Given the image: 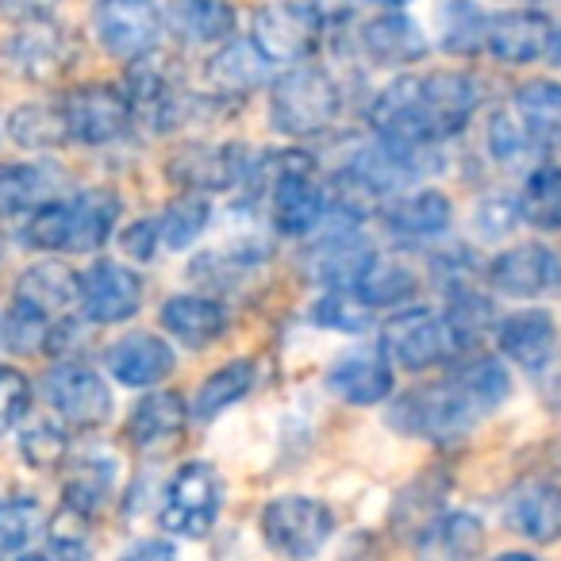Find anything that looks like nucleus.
I'll use <instances>...</instances> for the list:
<instances>
[{"mask_svg": "<svg viewBox=\"0 0 561 561\" xmlns=\"http://www.w3.org/2000/svg\"><path fill=\"white\" fill-rule=\"evenodd\" d=\"M496 561H542V558H535V553H527V550H507V553H500Z\"/></svg>", "mask_w": 561, "mask_h": 561, "instance_id": "864d4df0", "label": "nucleus"}, {"mask_svg": "<svg viewBox=\"0 0 561 561\" xmlns=\"http://www.w3.org/2000/svg\"><path fill=\"white\" fill-rule=\"evenodd\" d=\"M484 47L507 66H530L538 58L550 55L553 47V27L542 12H500L489 20V35H484Z\"/></svg>", "mask_w": 561, "mask_h": 561, "instance_id": "aec40b11", "label": "nucleus"}, {"mask_svg": "<svg viewBox=\"0 0 561 561\" xmlns=\"http://www.w3.org/2000/svg\"><path fill=\"white\" fill-rule=\"evenodd\" d=\"M4 62L12 73H20L24 81L35 85H55L70 73L73 58H78V43L66 27L50 24V20H35L24 24L9 43H4Z\"/></svg>", "mask_w": 561, "mask_h": 561, "instance_id": "9b49d317", "label": "nucleus"}, {"mask_svg": "<svg viewBox=\"0 0 561 561\" xmlns=\"http://www.w3.org/2000/svg\"><path fill=\"white\" fill-rule=\"evenodd\" d=\"M20 454L35 469H58L70 454V443H66V431L55 423H35L20 435Z\"/></svg>", "mask_w": 561, "mask_h": 561, "instance_id": "49530a36", "label": "nucleus"}, {"mask_svg": "<svg viewBox=\"0 0 561 561\" xmlns=\"http://www.w3.org/2000/svg\"><path fill=\"white\" fill-rule=\"evenodd\" d=\"M489 280H492V289L504 293V297L535 300V297H542L546 289L558 285V254L538 247V242L512 247L489 265Z\"/></svg>", "mask_w": 561, "mask_h": 561, "instance_id": "6ab92c4d", "label": "nucleus"}, {"mask_svg": "<svg viewBox=\"0 0 561 561\" xmlns=\"http://www.w3.org/2000/svg\"><path fill=\"white\" fill-rule=\"evenodd\" d=\"M454 381H458L461 389H466L469 397H473L477 404L484 408V415H489L492 408L504 404L507 392H512V377H507V369L500 366L496 358H469V362H461V369L454 374Z\"/></svg>", "mask_w": 561, "mask_h": 561, "instance_id": "79ce46f5", "label": "nucleus"}, {"mask_svg": "<svg viewBox=\"0 0 561 561\" xmlns=\"http://www.w3.org/2000/svg\"><path fill=\"white\" fill-rule=\"evenodd\" d=\"M247 185L270 201L280 234H312V227L328 216V188L316 181V162L305 150H273L254 158Z\"/></svg>", "mask_w": 561, "mask_h": 561, "instance_id": "f03ea898", "label": "nucleus"}, {"mask_svg": "<svg viewBox=\"0 0 561 561\" xmlns=\"http://www.w3.org/2000/svg\"><path fill=\"white\" fill-rule=\"evenodd\" d=\"M73 515V512H70ZM81 515H73V527L66 530V519H58L55 527H50V561H89V538L85 530H81Z\"/></svg>", "mask_w": 561, "mask_h": 561, "instance_id": "09e8293b", "label": "nucleus"}, {"mask_svg": "<svg viewBox=\"0 0 561 561\" xmlns=\"http://www.w3.org/2000/svg\"><path fill=\"white\" fill-rule=\"evenodd\" d=\"M481 89L461 70H435L423 78H400L369 108L377 139L392 147L427 150L458 135L477 112Z\"/></svg>", "mask_w": 561, "mask_h": 561, "instance_id": "f257e3e1", "label": "nucleus"}, {"mask_svg": "<svg viewBox=\"0 0 561 561\" xmlns=\"http://www.w3.org/2000/svg\"><path fill=\"white\" fill-rule=\"evenodd\" d=\"M523 4H535V0H523Z\"/></svg>", "mask_w": 561, "mask_h": 561, "instance_id": "13d9d810", "label": "nucleus"}, {"mask_svg": "<svg viewBox=\"0 0 561 561\" xmlns=\"http://www.w3.org/2000/svg\"><path fill=\"white\" fill-rule=\"evenodd\" d=\"M154 224H158V242H165L170 250H185V247H193L204 234V227L211 224V204L204 201L201 193H185L165 204V211Z\"/></svg>", "mask_w": 561, "mask_h": 561, "instance_id": "58836bf2", "label": "nucleus"}, {"mask_svg": "<svg viewBox=\"0 0 561 561\" xmlns=\"http://www.w3.org/2000/svg\"><path fill=\"white\" fill-rule=\"evenodd\" d=\"M339 108H343V89L323 66H293L289 73L273 81L270 119L280 135L308 139V135L328 131Z\"/></svg>", "mask_w": 561, "mask_h": 561, "instance_id": "7ed1b4c3", "label": "nucleus"}, {"mask_svg": "<svg viewBox=\"0 0 561 561\" xmlns=\"http://www.w3.org/2000/svg\"><path fill=\"white\" fill-rule=\"evenodd\" d=\"M481 415H484V408L477 404L454 377H446L443 385H431V389L404 392V397L389 408L392 427L415 438H431V443L461 438Z\"/></svg>", "mask_w": 561, "mask_h": 561, "instance_id": "20e7f679", "label": "nucleus"}, {"mask_svg": "<svg viewBox=\"0 0 561 561\" xmlns=\"http://www.w3.org/2000/svg\"><path fill=\"white\" fill-rule=\"evenodd\" d=\"M9 139L27 150H58L70 139L62 104H20V108H12Z\"/></svg>", "mask_w": 561, "mask_h": 561, "instance_id": "f704fd0d", "label": "nucleus"}, {"mask_svg": "<svg viewBox=\"0 0 561 561\" xmlns=\"http://www.w3.org/2000/svg\"><path fill=\"white\" fill-rule=\"evenodd\" d=\"M93 27L112 58L135 66L162 39V12L154 0H96Z\"/></svg>", "mask_w": 561, "mask_h": 561, "instance_id": "6e6552de", "label": "nucleus"}, {"mask_svg": "<svg viewBox=\"0 0 561 561\" xmlns=\"http://www.w3.org/2000/svg\"><path fill=\"white\" fill-rule=\"evenodd\" d=\"M66 219H70V254H89V250L104 247L119 219V196L108 188H85L73 201H66Z\"/></svg>", "mask_w": 561, "mask_h": 561, "instance_id": "c85d7f7f", "label": "nucleus"}, {"mask_svg": "<svg viewBox=\"0 0 561 561\" xmlns=\"http://www.w3.org/2000/svg\"><path fill=\"white\" fill-rule=\"evenodd\" d=\"M104 366H108V374L116 377L119 385L147 389V385H158L162 377L173 374V351L162 335L135 331V335H124L119 343L108 346Z\"/></svg>", "mask_w": 561, "mask_h": 561, "instance_id": "4be33fe9", "label": "nucleus"}, {"mask_svg": "<svg viewBox=\"0 0 561 561\" xmlns=\"http://www.w3.org/2000/svg\"><path fill=\"white\" fill-rule=\"evenodd\" d=\"M39 530V507L32 500H0V561L20 558Z\"/></svg>", "mask_w": 561, "mask_h": 561, "instance_id": "a18cd8bd", "label": "nucleus"}, {"mask_svg": "<svg viewBox=\"0 0 561 561\" xmlns=\"http://www.w3.org/2000/svg\"><path fill=\"white\" fill-rule=\"evenodd\" d=\"M55 173L47 165H0V211H32L55 201Z\"/></svg>", "mask_w": 561, "mask_h": 561, "instance_id": "e433bc0d", "label": "nucleus"}, {"mask_svg": "<svg viewBox=\"0 0 561 561\" xmlns=\"http://www.w3.org/2000/svg\"><path fill=\"white\" fill-rule=\"evenodd\" d=\"M328 385L339 400L358 408H374L381 400L392 397V362L385 358V351H369V346H358V351H346L343 358H335L328 374Z\"/></svg>", "mask_w": 561, "mask_h": 561, "instance_id": "a211bd4d", "label": "nucleus"}, {"mask_svg": "<svg viewBox=\"0 0 561 561\" xmlns=\"http://www.w3.org/2000/svg\"><path fill=\"white\" fill-rule=\"evenodd\" d=\"M139 305L142 280L127 265L101 257L81 273V312L93 323H124L139 312Z\"/></svg>", "mask_w": 561, "mask_h": 561, "instance_id": "4468645a", "label": "nucleus"}, {"mask_svg": "<svg viewBox=\"0 0 561 561\" xmlns=\"http://www.w3.org/2000/svg\"><path fill=\"white\" fill-rule=\"evenodd\" d=\"M377 254L358 231L343 227L331 231L328 239H320L305 257V270L312 280L328 285V289H358V280L374 270Z\"/></svg>", "mask_w": 561, "mask_h": 561, "instance_id": "dca6fc26", "label": "nucleus"}, {"mask_svg": "<svg viewBox=\"0 0 561 561\" xmlns=\"http://www.w3.org/2000/svg\"><path fill=\"white\" fill-rule=\"evenodd\" d=\"M12 561H50L47 553H20V558H12Z\"/></svg>", "mask_w": 561, "mask_h": 561, "instance_id": "6e6d98bb", "label": "nucleus"}, {"mask_svg": "<svg viewBox=\"0 0 561 561\" xmlns=\"http://www.w3.org/2000/svg\"><path fill=\"white\" fill-rule=\"evenodd\" d=\"M32 408V385L20 369L0 366V435L9 427H16L20 420L27 415Z\"/></svg>", "mask_w": 561, "mask_h": 561, "instance_id": "de8ad7c7", "label": "nucleus"}, {"mask_svg": "<svg viewBox=\"0 0 561 561\" xmlns=\"http://www.w3.org/2000/svg\"><path fill=\"white\" fill-rule=\"evenodd\" d=\"M381 351L392 366H404L412 374H420V369L446 362L458 346H454V335L443 316L427 312V308H404V312H397L385 323Z\"/></svg>", "mask_w": 561, "mask_h": 561, "instance_id": "9d476101", "label": "nucleus"}, {"mask_svg": "<svg viewBox=\"0 0 561 561\" xmlns=\"http://www.w3.org/2000/svg\"><path fill=\"white\" fill-rule=\"evenodd\" d=\"M558 285H561V257H558Z\"/></svg>", "mask_w": 561, "mask_h": 561, "instance_id": "4d7b16f0", "label": "nucleus"}, {"mask_svg": "<svg viewBox=\"0 0 561 561\" xmlns=\"http://www.w3.org/2000/svg\"><path fill=\"white\" fill-rule=\"evenodd\" d=\"M519 219H527L538 231H561V170L538 165L519 193Z\"/></svg>", "mask_w": 561, "mask_h": 561, "instance_id": "c9c22d12", "label": "nucleus"}, {"mask_svg": "<svg viewBox=\"0 0 561 561\" xmlns=\"http://www.w3.org/2000/svg\"><path fill=\"white\" fill-rule=\"evenodd\" d=\"M489 35V16L481 12V4L473 0H446L438 12V43L454 55H473L484 47Z\"/></svg>", "mask_w": 561, "mask_h": 561, "instance_id": "4c0bfd02", "label": "nucleus"}, {"mask_svg": "<svg viewBox=\"0 0 561 561\" xmlns=\"http://www.w3.org/2000/svg\"><path fill=\"white\" fill-rule=\"evenodd\" d=\"M127 104H131V116L147 119L150 131H173L193 112V96L181 93V85L162 66H147V58L131 66Z\"/></svg>", "mask_w": 561, "mask_h": 561, "instance_id": "2eb2a0df", "label": "nucleus"}, {"mask_svg": "<svg viewBox=\"0 0 561 561\" xmlns=\"http://www.w3.org/2000/svg\"><path fill=\"white\" fill-rule=\"evenodd\" d=\"M162 328L170 331L178 343L188 351H204V346L219 343L227 331V308L216 297H193L181 293L162 305Z\"/></svg>", "mask_w": 561, "mask_h": 561, "instance_id": "bb28decb", "label": "nucleus"}, {"mask_svg": "<svg viewBox=\"0 0 561 561\" xmlns=\"http://www.w3.org/2000/svg\"><path fill=\"white\" fill-rule=\"evenodd\" d=\"M119 561H181L178 550H173V542H165V538H147V542H135L131 550L119 553Z\"/></svg>", "mask_w": 561, "mask_h": 561, "instance_id": "603ef678", "label": "nucleus"}, {"mask_svg": "<svg viewBox=\"0 0 561 561\" xmlns=\"http://www.w3.org/2000/svg\"><path fill=\"white\" fill-rule=\"evenodd\" d=\"M219 507H224L219 473L208 461H185V466L170 477V484H165L158 523H162V530H170V535L204 538L216 527Z\"/></svg>", "mask_w": 561, "mask_h": 561, "instance_id": "39448f33", "label": "nucleus"}, {"mask_svg": "<svg viewBox=\"0 0 561 561\" xmlns=\"http://www.w3.org/2000/svg\"><path fill=\"white\" fill-rule=\"evenodd\" d=\"M358 293L369 308H389V305H404L420 293V280L408 265L397 262H374V270L358 280Z\"/></svg>", "mask_w": 561, "mask_h": 561, "instance_id": "a19ab883", "label": "nucleus"}, {"mask_svg": "<svg viewBox=\"0 0 561 561\" xmlns=\"http://www.w3.org/2000/svg\"><path fill=\"white\" fill-rule=\"evenodd\" d=\"M262 535L277 553L293 561H308L335 535V515L323 500L277 496L262 507Z\"/></svg>", "mask_w": 561, "mask_h": 561, "instance_id": "423d86ee", "label": "nucleus"}, {"mask_svg": "<svg viewBox=\"0 0 561 561\" xmlns=\"http://www.w3.org/2000/svg\"><path fill=\"white\" fill-rule=\"evenodd\" d=\"M496 343L515 366H523L527 374H542L558 354V320L546 308H523L500 320Z\"/></svg>", "mask_w": 561, "mask_h": 561, "instance_id": "f3484780", "label": "nucleus"}, {"mask_svg": "<svg viewBox=\"0 0 561 561\" xmlns=\"http://www.w3.org/2000/svg\"><path fill=\"white\" fill-rule=\"evenodd\" d=\"M507 527L523 535L527 542H558L561 538V484L530 481L507 496Z\"/></svg>", "mask_w": 561, "mask_h": 561, "instance_id": "5701e85b", "label": "nucleus"}, {"mask_svg": "<svg viewBox=\"0 0 561 561\" xmlns=\"http://www.w3.org/2000/svg\"><path fill=\"white\" fill-rule=\"evenodd\" d=\"M170 27L193 47L224 43L234 32V9L231 0H170Z\"/></svg>", "mask_w": 561, "mask_h": 561, "instance_id": "7c9ffc66", "label": "nucleus"}, {"mask_svg": "<svg viewBox=\"0 0 561 561\" xmlns=\"http://www.w3.org/2000/svg\"><path fill=\"white\" fill-rule=\"evenodd\" d=\"M170 181L188 193H227L247 185L254 170V154L242 142H193L170 158Z\"/></svg>", "mask_w": 561, "mask_h": 561, "instance_id": "1a4fd4ad", "label": "nucleus"}, {"mask_svg": "<svg viewBox=\"0 0 561 561\" xmlns=\"http://www.w3.org/2000/svg\"><path fill=\"white\" fill-rule=\"evenodd\" d=\"M124 250L139 262H150L158 254V224L154 219H139L124 231Z\"/></svg>", "mask_w": 561, "mask_h": 561, "instance_id": "8fccbe9b", "label": "nucleus"}, {"mask_svg": "<svg viewBox=\"0 0 561 561\" xmlns=\"http://www.w3.org/2000/svg\"><path fill=\"white\" fill-rule=\"evenodd\" d=\"M208 85L219 96H247L270 81V62L254 43H231L219 55L208 58Z\"/></svg>", "mask_w": 561, "mask_h": 561, "instance_id": "c756f323", "label": "nucleus"}, {"mask_svg": "<svg viewBox=\"0 0 561 561\" xmlns=\"http://www.w3.org/2000/svg\"><path fill=\"white\" fill-rule=\"evenodd\" d=\"M323 16L312 0H273L254 12V47L265 62H300L316 50Z\"/></svg>", "mask_w": 561, "mask_h": 561, "instance_id": "0eeeda50", "label": "nucleus"}, {"mask_svg": "<svg viewBox=\"0 0 561 561\" xmlns=\"http://www.w3.org/2000/svg\"><path fill=\"white\" fill-rule=\"evenodd\" d=\"M43 397L70 427H101L112 415V392L96 369L81 362H62L43 381Z\"/></svg>", "mask_w": 561, "mask_h": 561, "instance_id": "ddd939ff", "label": "nucleus"}, {"mask_svg": "<svg viewBox=\"0 0 561 561\" xmlns=\"http://www.w3.org/2000/svg\"><path fill=\"white\" fill-rule=\"evenodd\" d=\"M185 423L188 404L181 400V392L158 389L135 404L131 420H127V438L135 450H158V446H170L185 431Z\"/></svg>", "mask_w": 561, "mask_h": 561, "instance_id": "cd10ccee", "label": "nucleus"}, {"mask_svg": "<svg viewBox=\"0 0 561 561\" xmlns=\"http://www.w3.org/2000/svg\"><path fill=\"white\" fill-rule=\"evenodd\" d=\"M254 377H257V369L250 358H234V362H227V366H219L216 374L196 389L188 415L201 420V423L216 420L219 412H227L231 404H239V400L254 389Z\"/></svg>", "mask_w": 561, "mask_h": 561, "instance_id": "473e14b6", "label": "nucleus"}, {"mask_svg": "<svg viewBox=\"0 0 561 561\" xmlns=\"http://www.w3.org/2000/svg\"><path fill=\"white\" fill-rule=\"evenodd\" d=\"M362 50L374 66H412L427 55V35L412 16L389 9L362 27Z\"/></svg>", "mask_w": 561, "mask_h": 561, "instance_id": "b1692460", "label": "nucleus"}, {"mask_svg": "<svg viewBox=\"0 0 561 561\" xmlns=\"http://www.w3.org/2000/svg\"><path fill=\"white\" fill-rule=\"evenodd\" d=\"M507 112L519 124L527 147L546 150L561 139V85L558 81H527L515 89V96L507 101Z\"/></svg>", "mask_w": 561, "mask_h": 561, "instance_id": "393cba45", "label": "nucleus"}, {"mask_svg": "<svg viewBox=\"0 0 561 561\" xmlns=\"http://www.w3.org/2000/svg\"><path fill=\"white\" fill-rule=\"evenodd\" d=\"M112 481H116V466H112L108 458H93V454H89V458L73 461V466L66 469V484H62L66 512L81 515V519L96 515L104 507V500H108Z\"/></svg>", "mask_w": 561, "mask_h": 561, "instance_id": "72a5a7b5", "label": "nucleus"}, {"mask_svg": "<svg viewBox=\"0 0 561 561\" xmlns=\"http://www.w3.org/2000/svg\"><path fill=\"white\" fill-rule=\"evenodd\" d=\"M312 323L328 331H343V335H362L374 328V308L354 289H331L312 305Z\"/></svg>", "mask_w": 561, "mask_h": 561, "instance_id": "ea45409f", "label": "nucleus"}, {"mask_svg": "<svg viewBox=\"0 0 561 561\" xmlns=\"http://www.w3.org/2000/svg\"><path fill=\"white\" fill-rule=\"evenodd\" d=\"M16 300L55 323L81 308V273H73L66 262H35L20 273Z\"/></svg>", "mask_w": 561, "mask_h": 561, "instance_id": "412c9836", "label": "nucleus"}, {"mask_svg": "<svg viewBox=\"0 0 561 561\" xmlns=\"http://www.w3.org/2000/svg\"><path fill=\"white\" fill-rule=\"evenodd\" d=\"M0 335H4V346H12L16 354H35V351H43V346H50V339H55V323H50L47 316L35 312V308L12 300Z\"/></svg>", "mask_w": 561, "mask_h": 561, "instance_id": "37998d69", "label": "nucleus"}, {"mask_svg": "<svg viewBox=\"0 0 561 561\" xmlns=\"http://www.w3.org/2000/svg\"><path fill=\"white\" fill-rule=\"evenodd\" d=\"M58 9V0H0V16L12 24H35V20H50Z\"/></svg>", "mask_w": 561, "mask_h": 561, "instance_id": "3c124183", "label": "nucleus"}, {"mask_svg": "<svg viewBox=\"0 0 561 561\" xmlns=\"http://www.w3.org/2000/svg\"><path fill=\"white\" fill-rule=\"evenodd\" d=\"M62 116L70 139H78L81 147H108L131 124V104H127L124 89L93 81V85H78L66 93Z\"/></svg>", "mask_w": 561, "mask_h": 561, "instance_id": "f8f14e48", "label": "nucleus"}, {"mask_svg": "<svg viewBox=\"0 0 561 561\" xmlns=\"http://www.w3.org/2000/svg\"><path fill=\"white\" fill-rule=\"evenodd\" d=\"M20 239H24L32 250H47V254H55V250H66V242H70L66 201H47V204H39V208L27 211Z\"/></svg>", "mask_w": 561, "mask_h": 561, "instance_id": "c03bdc74", "label": "nucleus"}, {"mask_svg": "<svg viewBox=\"0 0 561 561\" xmlns=\"http://www.w3.org/2000/svg\"><path fill=\"white\" fill-rule=\"evenodd\" d=\"M385 224L400 239H435L450 227V201L438 188H420L408 193L385 211Z\"/></svg>", "mask_w": 561, "mask_h": 561, "instance_id": "2f4dec72", "label": "nucleus"}, {"mask_svg": "<svg viewBox=\"0 0 561 561\" xmlns=\"http://www.w3.org/2000/svg\"><path fill=\"white\" fill-rule=\"evenodd\" d=\"M550 55H553V62L561 66V27L553 32V47H550Z\"/></svg>", "mask_w": 561, "mask_h": 561, "instance_id": "5fc2aeb1", "label": "nucleus"}, {"mask_svg": "<svg viewBox=\"0 0 561 561\" xmlns=\"http://www.w3.org/2000/svg\"><path fill=\"white\" fill-rule=\"evenodd\" d=\"M484 550V523L473 512H446L415 538V561H477Z\"/></svg>", "mask_w": 561, "mask_h": 561, "instance_id": "a878e982", "label": "nucleus"}]
</instances>
